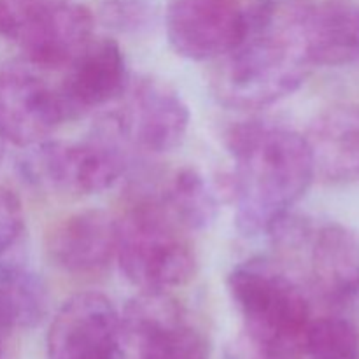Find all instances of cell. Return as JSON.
<instances>
[{"label": "cell", "instance_id": "1", "mask_svg": "<svg viewBox=\"0 0 359 359\" xmlns=\"http://www.w3.org/2000/svg\"><path fill=\"white\" fill-rule=\"evenodd\" d=\"M226 146L235 165L237 230L245 237L269 233L316 177L307 137L277 123L245 121L228 132Z\"/></svg>", "mask_w": 359, "mask_h": 359}, {"label": "cell", "instance_id": "2", "mask_svg": "<svg viewBox=\"0 0 359 359\" xmlns=\"http://www.w3.org/2000/svg\"><path fill=\"white\" fill-rule=\"evenodd\" d=\"M244 37L224 56L217 97L231 107L262 109L293 95L311 65L302 51L297 2L258 0L244 9Z\"/></svg>", "mask_w": 359, "mask_h": 359}, {"label": "cell", "instance_id": "3", "mask_svg": "<svg viewBox=\"0 0 359 359\" xmlns=\"http://www.w3.org/2000/svg\"><path fill=\"white\" fill-rule=\"evenodd\" d=\"M226 286L244 323L245 359H305L311 307L293 279L255 258L235 266Z\"/></svg>", "mask_w": 359, "mask_h": 359}, {"label": "cell", "instance_id": "4", "mask_svg": "<svg viewBox=\"0 0 359 359\" xmlns=\"http://www.w3.org/2000/svg\"><path fill=\"white\" fill-rule=\"evenodd\" d=\"M128 140L119 114L102 116L83 142L44 140L25 147L18 161L21 177L35 188L65 195H97L125 174Z\"/></svg>", "mask_w": 359, "mask_h": 359}, {"label": "cell", "instance_id": "5", "mask_svg": "<svg viewBox=\"0 0 359 359\" xmlns=\"http://www.w3.org/2000/svg\"><path fill=\"white\" fill-rule=\"evenodd\" d=\"M116 262L132 286L167 293L195 277L196 258L186 230L160 200H140L116 219Z\"/></svg>", "mask_w": 359, "mask_h": 359}, {"label": "cell", "instance_id": "6", "mask_svg": "<svg viewBox=\"0 0 359 359\" xmlns=\"http://www.w3.org/2000/svg\"><path fill=\"white\" fill-rule=\"evenodd\" d=\"M93 28L91 11L70 0H0V35L39 70L69 65L93 39Z\"/></svg>", "mask_w": 359, "mask_h": 359}, {"label": "cell", "instance_id": "7", "mask_svg": "<svg viewBox=\"0 0 359 359\" xmlns=\"http://www.w3.org/2000/svg\"><path fill=\"white\" fill-rule=\"evenodd\" d=\"M69 121L58 86L30 63L0 69V133L6 142L30 147L44 142Z\"/></svg>", "mask_w": 359, "mask_h": 359}, {"label": "cell", "instance_id": "8", "mask_svg": "<svg viewBox=\"0 0 359 359\" xmlns=\"http://www.w3.org/2000/svg\"><path fill=\"white\" fill-rule=\"evenodd\" d=\"M121 347V314L97 291L69 298L49 326L48 359H118Z\"/></svg>", "mask_w": 359, "mask_h": 359}, {"label": "cell", "instance_id": "9", "mask_svg": "<svg viewBox=\"0 0 359 359\" xmlns=\"http://www.w3.org/2000/svg\"><path fill=\"white\" fill-rule=\"evenodd\" d=\"M244 9L235 0H170L165 30L172 49L193 62L224 58L244 37Z\"/></svg>", "mask_w": 359, "mask_h": 359}, {"label": "cell", "instance_id": "10", "mask_svg": "<svg viewBox=\"0 0 359 359\" xmlns=\"http://www.w3.org/2000/svg\"><path fill=\"white\" fill-rule=\"evenodd\" d=\"M184 98L167 81L142 77L128 88V102L119 114L130 146L151 154L181 146L189 128Z\"/></svg>", "mask_w": 359, "mask_h": 359}, {"label": "cell", "instance_id": "11", "mask_svg": "<svg viewBox=\"0 0 359 359\" xmlns=\"http://www.w3.org/2000/svg\"><path fill=\"white\" fill-rule=\"evenodd\" d=\"M128 88V67L121 46L107 37L91 39L67 65L65 77L58 84L69 121L112 104Z\"/></svg>", "mask_w": 359, "mask_h": 359}, {"label": "cell", "instance_id": "12", "mask_svg": "<svg viewBox=\"0 0 359 359\" xmlns=\"http://www.w3.org/2000/svg\"><path fill=\"white\" fill-rule=\"evenodd\" d=\"M297 27L311 67L359 63V6L297 2Z\"/></svg>", "mask_w": 359, "mask_h": 359}, {"label": "cell", "instance_id": "13", "mask_svg": "<svg viewBox=\"0 0 359 359\" xmlns=\"http://www.w3.org/2000/svg\"><path fill=\"white\" fill-rule=\"evenodd\" d=\"M48 256L63 272H100L116 258V219L100 209L65 217L48 235Z\"/></svg>", "mask_w": 359, "mask_h": 359}, {"label": "cell", "instance_id": "14", "mask_svg": "<svg viewBox=\"0 0 359 359\" xmlns=\"http://www.w3.org/2000/svg\"><path fill=\"white\" fill-rule=\"evenodd\" d=\"M311 280L323 302L347 305L359 294V235L339 223L311 231Z\"/></svg>", "mask_w": 359, "mask_h": 359}, {"label": "cell", "instance_id": "15", "mask_svg": "<svg viewBox=\"0 0 359 359\" xmlns=\"http://www.w3.org/2000/svg\"><path fill=\"white\" fill-rule=\"evenodd\" d=\"M305 137L316 175L332 182L359 181V102L323 112Z\"/></svg>", "mask_w": 359, "mask_h": 359}, {"label": "cell", "instance_id": "16", "mask_svg": "<svg viewBox=\"0 0 359 359\" xmlns=\"http://www.w3.org/2000/svg\"><path fill=\"white\" fill-rule=\"evenodd\" d=\"M158 200L186 231L205 230L216 221V195L196 168L184 167L175 172Z\"/></svg>", "mask_w": 359, "mask_h": 359}, {"label": "cell", "instance_id": "17", "mask_svg": "<svg viewBox=\"0 0 359 359\" xmlns=\"http://www.w3.org/2000/svg\"><path fill=\"white\" fill-rule=\"evenodd\" d=\"M309 359H359V330L344 318H319L311 321L305 342Z\"/></svg>", "mask_w": 359, "mask_h": 359}, {"label": "cell", "instance_id": "18", "mask_svg": "<svg viewBox=\"0 0 359 359\" xmlns=\"http://www.w3.org/2000/svg\"><path fill=\"white\" fill-rule=\"evenodd\" d=\"M156 16V6L151 0H102L98 7V21L107 30L123 35L147 32Z\"/></svg>", "mask_w": 359, "mask_h": 359}, {"label": "cell", "instance_id": "19", "mask_svg": "<svg viewBox=\"0 0 359 359\" xmlns=\"http://www.w3.org/2000/svg\"><path fill=\"white\" fill-rule=\"evenodd\" d=\"M23 231V210L20 198L0 186V256L13 248Z\"/></svg>", "mask_w": 359, "mask_h": 359}, {"label": "cell", "instance_id": "20", "mask_svg": "<svg viewBox=\"0 0 359 359\" xmlns=\"http://www.w3.org/2000/svg\"><path fill=\"white\" fill-rule=\"evenodd\" d=\"M4 147H6V139H4L2 133H0V161H2L4 158Z\"/></svg>", "mask_w": 359, "mask_h": 359}, {"label": "cell", "instance_id": "21", "mask_svg": "<svg viewBox=\"0 0 359 359\" xmlns=\"http://www.w3.org/2000/svg\"><path fill=\"white\" fill-rule=\"evenodd\" d=\"M2 346H4V344L0 342V359H2Z\"/></svg>", "mask_w": 359, "mask_h": 359}]
</instances>
